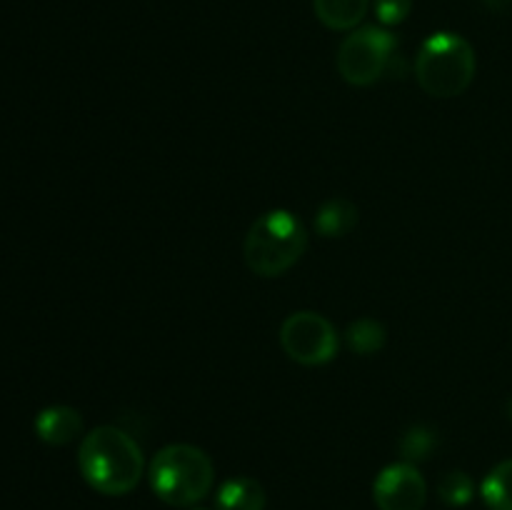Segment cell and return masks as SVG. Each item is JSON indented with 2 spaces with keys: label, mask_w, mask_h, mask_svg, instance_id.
I'll return each instance as SVG.
<instances>
[{
  "label": "cell",
  "mask_w": 512,
  "mask_h": 510,
  "mask_svg": "<svg viewBox=\"0 0 512 510\" xmlns=\"http://www.w3.org/2000/svg\"><path fill=\"white\" fill-rule=\"evenodd\" d=\"M395 48H398V38L383 25H363V28L350 30L335 58L340 78L360 88L373 85L388 70Z\"/></svg>",
  "instance_id": "5"
},
{
  "label": "cell",
  "mask_w": 512,
  "mask_h": 510,
  "mask_svg": "<svg viewBox=\"0 0 512 510\" xmlns=\"http://www.w3.org/2000/svg\"><path fill=\"white\" fill-rule=\"evenodd\" d=\"M373 10L383 28H393L408 18L410 10H413V0H375Z\"/></svg>",
  "instance_id": "16"
},
{
  "label": "cell",
  "mask_w": 512,
  "mask_h": 510,
  "mask_svg": "<svg viewBox=\"0 0 512 510\" xmlns=\"http://www.w3.org/2000/svg\"><path fill=\"white\" fill-rule=\"evenodd\" d=\"M280 345L285 355L300 365H325L338 355V330L325 315L313 310L290 313L280 325Z\"/></svg>",
  "instance_id": "6"
},
{
  "label": "cell",
  "mask_w": 512,
  "mask_h": 510,
  "mask_svg": "<svg viewBox=\"0 0 512 510\" xmlns=\"http://www.w3.org/2000/svg\"><path fill=\"white\" fill-rule=\"evenodd\" d=\"M478 70L475 50L463 35L433 33L415 55V80L430 98H458L470 88Z\"/></svg>",
  "instance_id": "4"
},
{
  "label": "cell",
  "mask_w": 512,
  "mask_h": 510,
  "mask_svg": "<svg viewBox=\"0 0 512 510\" xmlns=\"http://www.w3.org/2000/svg\"><path fill=\"white\" fill-rule=\"evenodd\" d=\"M438 495L450 508H463V505H468L475 498L473 478L468 473H463V470H450V473H445L440 478Z\"/></svg>",
  "instance_id": "14"
},
{
  "label": "cell",
  "mask_w": 512,
  "mask_h": 510,
  "mask_svg": "<svg viewBox=\"0 0 512 510\" xmlns=\"http://www.w3.org/2000/svg\"><path fill=\"white\" fill-rule=\"evenodd\" d=\"M480 495L490 510H512V458L498 463L485 475Z\"/></svg>",
  "instance_id": "12"
},
{
  "label": "cell",
  "mask_w": 512,
  "mask_h": 510,
  "mask_svg": "<svg viewBox=\"0 0 512 510\" xmlns=\"http://www.w3.org/2000/svg\"><path fill=\"white\" fill-rule=\"evenodd\" d=\"M78 468L85 483L103 495H128L138 488L145 470L140 445L115 425H100L83 435Z\"/></svg>",
  "instance_id": "1"
},
{
  "label": "cell",
  "mask_w": 512,
  "mask_h": 510,
  "mask_svg": "<svg viewBox=\"0 0 512 510\" xmlns=\"http://www.w3.org/2000/svg\"><path fill=\"white\" fill-rule=\"evenodd\" d=\"M80 433H83V418L70 405H50L35 415V435L55 448L73 443Z\"/></svg>",
  "instance_id": "8"
},
{
  "label": "cell",
  "mask_w": 512,
  "mask_h": 510,
  "mask_svg": "<svg viewBox=\"0 0 512 510\" xmlns=\"http://www.w3.org/2000/svg\"><path fill=\"white\" fill-rule=\"evenodd\" d=\"M315 15L330 30H355L368 15L370 0H313Z\"/></svg>",
  "instance_id": "11"
},
{
  "label": "cell",
  "mask_w": 512,
  "mask_h": 510,
  "mask_svg": "<svg viewBox=\"0 0 512 510\" xmlns=\"http://www.w3.org/2000/svg\"><path fill=\"white\" fill-rule=\"evenodd\" d=\"M508 418L512 420V398H510V403H508Z\"/></svg>",
  "instance_id": "17"
},
{
  "label": "cell",
  "mask_w": 512,
  "mask_h": 510,
  "mask_svg": "<svg viewBox=\"0 0 512 510\" xmlns=\"http://www.w3.org/2000/svg\"><path fill=\"white\" fill-rule=\"evenodd\" d=\"M308 248V230L303 220L283 208L258 215L243 240V258L250 273L260 278H278L288 273Z\"/></svg>",
  "instance_id": "2"
},
{
  "label": "cell",
  "mask_w": 512,
  "mask_h": 510,
  "mask_svg": "<svg viewBox=\"0 0 512 510\" xmlns=\"http://www.w3.org/2000/svg\"><path fill=\"white\" fill-rule=\"evenodd\" d=\"M148 480L165 505L193 508L213 490L215 468L210 455L198 445L170 443L150 460Z\"/></svg>",
  "instance_id": "3"
},
{
  "label": "cell",
  "mask_w": 512,
  "mask_h": 510,
  "mask_svg": "<svg viewBox=\"0 0 512 510\" xmlns=\"http://www.w3.org/2000/svg\"><path fill=\"white\" fill-rule=\"evenodd\" d=\"M435 445H438V435H435L433 430L425 428V425H413L410 430H405L398 448L400 453H403V458L415 465L420 463V460H428L430 453L435 450Z\"/></svg>",
  "instance_id": "15"
},
{
  "label": "cell",
  "mask_w": 512,
  "mask_h": 510,
  "mask_svg": "<svg viewBox=\"0 0 512 510\" xmlns=\"http://www.w3.org/2000/svg\"><path fill=\"white\" fill-rule=\"evenodd\" d=\"M268 495L265 488L253 478H230L215 493V505L218 510H265Z\"/></svg>",
  "instance_id": "10"
},
{
  "label": "cell",
  "mask_w": 512,
  "mask_h": 510,
  "mask_svg": "<svg viewBox=\"0 0 512 510\" xmlns=\"http://www.w3.org/2000/svg\"><path fill=\"white\" fill-rule=\"evenodd\" d=\"M385 340H388L385 325L373 318L353 320L348 325V330H345V343L358 355H375L378 350H383Z\"/></svg>",
  "instance_id": "13"
},
{
  "label": "cell",
  "mask_w": 512,
  "mask_h": 510,
  "mask_svg": "<svg viewBox=\"0 0 512 510\" xmlns=\"http://www.w3.org/2000/svg\"><path fill=\"white\" fill-rule=\"evenodd\" d=\"M373 500L378 510H423L428 500V483L408 460L393 463L375 478Z\"/></svg>",
  "instance_id": "7"
},
{
  "label": "cell",
  "mask_w": 512,
  "mask_h": 510,
  "mask_svg": "<svg viewBox=\"0 0 512 510\" xmlns=\"http://www.w3.org/2000/svg\"><path fill=\"white\" fill-rule=\"evenodd\" d=\"M190 510H205V508H190Z\"/></svg>",
  "instance_id": "18"
},
{
  "label": "cell",
  "mask_w": 512,
  "mask_h": 510,
  "mask_svg": "<svg viewBox=\"0 0 512 510\" xmlns=\"http://www.w3.org/2000/svg\"><path fill=\"white\" fill-rule=\"evenodd\" d=\"M358 205L348 198H330L315 213V230L323 238H345L358 225Z\"/></svg>",
  "instance_id": "9"
}]
</instances>
